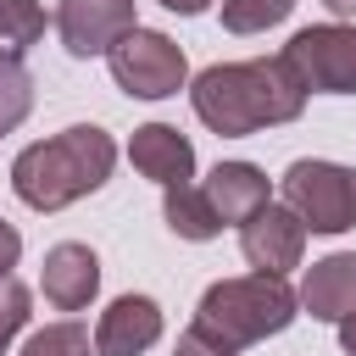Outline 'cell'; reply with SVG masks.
Instances as JSON below:
<instances>
[{"mask_svg": "<svg viewBox=\"0 0 356 356\" xmlns=\"http://www.w3.org/2000/svg\"><path fill=\"white\" fill-rule=\"evenodd\" d=\"M134 6L139 0H61L56 6V33L67 44V56L89 61V56H106L134 22Z\"/></svg>", "mask_w": 356, "mask_h": 356, "instance_id": "cell-7", "label": "cell"}, {"mask_svg": "<svg viewBox=\"0 0 356 356\" xmlns=\"http://www.w3.org/2000/svg\"><path fill=\"white\" fill-rule=\"evenodd\" d=\"M172 356H234V350H228V345H217L211 334H200V328L189 323V328L178 334V345H172Z\"/></svg>", "mask_w": 356, "mask_h": 356, "instance_id": "cell-20", "label": "cell"}, {"mask_svg": "<svg viewBox=\"0 0 356 356\" xmlns=\"http://www.w3.org/2000/svg\"><path fill=\"white\" fill-rule=\"evenodd\" d=\"M306 95H356V22H312L284 44Z\"/></svg>", "mask_w": 356, "mask_h": 356, "instance_id": "cell-6", "label": "cell"}, {"mask_svg": "<svg viewBox=\"0 0 356 356\" xmlns=\"http://www.w3.org/2000/svg\"><path fill=\"white\" fill-rule=\"evenodd\" d=\"M128 161H134L139 178H150V184H161V189L195 178V145H189L172 122H145V128H134Z\"/></svg>", "mask_w": 356, "mask_h": 356, "instance_id": "cell-11", "label": "cell"}, {"mask_svg": "<svg viewBox=\"0 0 356 356\" xmlns=\"http://www.w3.org/2000/svg\"><path fill=\"white\" fill-rule=\"evenodd\" d=\"M106 67L117 78L122 95L134 100H167L189 83V61H184V44H172L167 33L156 28H128L111 50H106Z\"/></svg>", "mask_w": 356, "mask_h": 356, "instance_id": "cell-5", "label": "cell"}, {"mask_svg": "<svg viewBox=\"0 0 356 356\" xmlns=\"http://www.w3.org/2000/svg\"><path fill=\"white\" fill-rule=\"evenodd\" d=\"M334 328H339V350H345V356H356V312H350V317H339Z\"/></svg>", "mask_w": 356, "mask_h": 356, "instance_id": "cell-22", "label": "cell"}, {"mask_svg": "<svg viewBox=\"0 0 356 356\" xmlns=\"http://www.w3.org/2000/svg\"><path fill=\"white\" fill-rule=\"evenodd\" d=\"M111 167H117L111 134L95 128V122H72V128H61V134L17 150V161H11V189H17V200L33 206V211H61V206L95 195V189L111 178Z\"/></svg>", "mask_w": 356, "mask_h": 356, "instance_id": "cell-2", "label": "cell"}, {"mask_svg": "<svg viewBox=\"0 0 356 356\" xmlns=\"http://www.w3.org/2000/svg\"><path fill=\"white\" fill-rule=\"evenodd\" d=\"M217 11L228 33H267L295 11V0H217Z\"/></svg>", "mask_w": 356, "mask_h": 356, "instance_id": "cell-17", "label": "cell"}, {"mask_svg": "<svg viewBox=\"0 0 356 356\" xmlns=\"http://www.w3.org/2000/svg\"><path fill=\"white\" fill-rule=\"evenodd\" d=\"M156 6H167V11H178V17H200L211 0H156Z\"/></svg>", "mask_w": 356, "mask_h": 356, "instance_id": "cell-23", "label": "cell"}, {"mask_svg": "<svg viewBox=\"0 0 356 356\" xmlns=\"http://www.w3.org/2000/svg\"><path fill=\"white\" fill-rule=\"evenodd\" d=\"M189 106L217 139H245V134L295 122L306 111V83L284 56L217 61L189 83Z\"/></svg>", "mask_w": 356, "mask_h": 356, "instance_id": "cell-1", "label": "cell"}, {"mask_svg": "<svg viewBox=\"0 0 356 356\" xmlns=\"http://www.w3.org/2000/svg\"><path fill=\"white\" fill-rule=\"evenodd\" d=\"M284 206L306 222V234H345L356 228V167L300 156L284 172Z\"/></svg>", "mask_w": 356, "mask_h": 356, "instance_id": "cell-4", "label": "cell"}, {"mask_svg": "<svg viewBox=\"0 0 356 356\" xmlns=\"http://www.w3.org/2000/svg\"><path fill=\"white\" fill-rule=\"evenodd\" d=\"M300 317V300L284 278L273 273H245V278H217L200 306H195V328L211 334L217 345L228 350H245V345H261L273 334H284L289 323Z\"/></svg>", "mask_w": 356, "mask_h": 356, "instance_id": "cell-3", "label": "cell"}, {"mask_svg": "<svg viewBox=\"0 0 356 356\" xmlns=\"http://www.w3.org/2000/svg\"><path fill=\"white\" fill-rule=\"evenodd\" d=\"M33 111V72L11 56H0V139L17 134Z\"/></svg>", "mask_w": 356, "mask_h": 356, "instance_id": "cell-16", "label": "cell"}, {"mask_svg": "<svg viewBox=\"0 0 356 356\" xmlns=\"http://www.w3.org/2000/svg\"><path fill=\"white\" fill-rule=\"evenodd\" d=\"M39 289L56 312H83L100 289V256L78 239H61L44 250V267H39Z\"/></svg>", "mask_w": 356, "mask_h": 356, "instance_id": "cell-10", "label": "cell"}, {"mask_svg": "<svg viewBox=\"0 0 356 356\" xmlns=\"http://www.w3.org/2000/svg\"><path fill=\"white\" fill-rule=\"evenodd\" d=\"M300 312H312L317 323H339L356 312V250H334L323 261L306 267L300 289H295Z\"/></svg>", "mask_w": 356, "mask_h": 356, "instance_id": "cell-12", "label": "cell"}, {"mask_svg": "<svg viewBox=\"0 0 356 356\" xmlns=\"http://www.w3.org/2000/svg\"><path fill=\"white\" fill-rule=\"evenodd\" d=\"M28 306H33L28 284L6 273V278H0V356H6V345H11V339H17L22 328H28V317H33Z\"/></svg>", "mask_w": 356, "mask_h": 356, "instance_id": "cell-19", "label": "cell"}, {"mask_svg": "<svg viewBox=\"0 0 356 356\" xmlns=\"http://www.w3.org/2000/svg\"><path fill=\"white\" fill-rule=\"evenodd\" d=\"M161 306L150 295H117L95 323V356H145L161 339Z\"/></svg>", "mask_w": 356, "mask_h": 356, "instance_id": "cell-9", "label": "cell"}, {"mask_svg": "<svg viewBox=\"0 0 356 356\" xmlns=\"http://www.w3.org/2000/svg\"><path fill=\"white\" fill-rule=\"evenodd\" d=\"M161 217H167V228H172L178 239H195V245H206V239L222 234V222H217L206 189H195V184H172V189H161Z\"/></svg>", "mask_w": 356, "mask_h": 356, "instance_id": "cell-14", "label": "cell"}, {"mask_svg": "<svg viewBox=\"0 0 356 356\" xmlns=\"http://www.w3.org/2000/svg\"><path fill=\"white\" fill-rule=\"evenodd\" d=\"M328 11H334V22H345V17H356V0H323Z\"/></svg>", "mask_w": 356, "mask_h": 356, "instance_id": "cell-24", "label": "cell"}, {"mask_svg": "<svg viewBox=\"0 0 356 356\" xmlns=\"http://www.w3.org/2000/svg\"><path fill=\"white\" fill-rule=\"evenodd\" d=\"M206 200H211L217 222L228 228V222H250L273 200V184H267V172L256 161H217L211 178H206Z\"/></svg>", "mask_w": 356, "mask_h": 356, "instance_id": "cell-13", "label": "cell"}, {"mask_svg": "<svg viewBox=\"0 0 356 356\" xmlns=\"http://www.w3.org/2000/svg\"><path fill=\"white\" fill-rule=\"evenodd\" d=\"M17 356H95V339H89L83 323L67 317V323H44V328H33L28 345H22Z\"/></svg>", "mask_w": 356, "mask_h": 356, "instance_id": "cell-18", "label": "cell"}, {"mask_svg": "<svg viewBox=\"0 0 356 356\" xmlns=\"http://www.w3.org/2000/svg\"><path fill=\"white\" fill-rule=\"evenodd\" d=\"M239 250L256 273H273L284 278L289 267H300V250H306V222L284 206V200H267L250 222H239Z\"/></svg>", "mask_w": 356, "mask_h": 356, "instance_id": "cell-8", "label": "cell"}, {"mask_svg": "<svg viewBox=\"0 0 356 356\" xmlns=\"http://www.w3.org/2000/svg\"><path fill=\"white\" fill-rule=\"evenodd\" d=\"M17 256H22V234H17V228H11L6 217H0V278H6L11 267H17Z\"/></svg>", "mask_w": 356, "mask_h": 356, "instance_id": "cell-21", "label": "cell"}, {"mask_svg": "<svg viewBox=\"0 0 356 356\" xmlns=\"http://www.w3.org/2000/svg\"><path fill=\"white\" fill-rule=\"evenodd\" d=\"M44 39V6L39 0H0V56L22 61Z\"/></svg>", "mask_w": 356, "mask_h": 356, "instance_id": "cell-15", "label": "cell"}]
</instances>
